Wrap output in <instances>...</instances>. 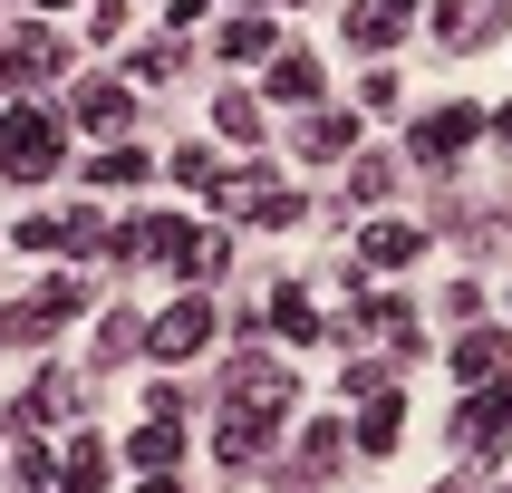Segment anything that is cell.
Here are the masks:
<instances>
[{"label":"cell","instance_id":"277c9868","mask_svg":"<svg viewBox=\"0 0 512 493\" xmlns=\"http://www.w3.org/2000/svg\"><path fill=\"white\" fill-rule=\"evenodd\" d=\"M145 348H155V358H203V348H213V310L184 290V300H174V310L145 329Z\"/></svg>","mask_w":512,"mask_h":493},{"label":"cell","instance_id":"8992f818","mask_svg":"<svg viewBox=\"0 0 512 493\" xmlns=\"http://www.w3.org/2000/svg\"><path fill=\"white\" fill-rule=\"evenodd\" d=\"M232 406H242V416H261V426H281V416H290V377L261 368V358H242V368H232Z\"/></svg>","mask_w":512,"mask_h":493},{"label":"cell","instance_id":"83f0119b","mask_svg":"<svg viewBox=\"0 0 512 493\" xmlns=\"http://www.w3.org/2000/svg\"><path fill=\"white\" fill-rule=\"evenodd\" d=\"M126 348H145V329L126 310H107V319H97V358H126Z\"/></svg>","mask_w":512,"mask_h":493},{"label":"cell","instance_id":"3957f363","mask_svg":"<svg viewBox=\"0 0 512 493\" xmlns=\"http://www.w3.org/2000/svg\"><path fill=\"white\" fill-rule=\"evenodd\" d=\"M484 126H493L484 107H435L426 126H416V145H406V155H416V165H445V155H464V145L484 136Z\"/></svg>","mask_w":512,"mask_h":493},{"label":"cell","instance_id":"ba28073f","mask_svg":"<svg viewBox=\"0 0 512 493\" xmlns=\"http://www.w3.org/2000/svg\"><path fill=\"white\" fill-rule=\"evenodd\" d=\"M493 20H503L493 0H445V10H435V49H484Z\"/></svg>","mask_w":512,"mask_h":493},{"label":"cell","instance_id":"d6a6232c","mask_svg":"<svg viewBox=\"0 0 512 493\" xmlns=\"http://www.w3.org/2000/svg\"><path fill=\"white\" fill-rule=\"evenodd\" d=\"M39 10H68V0H39Z\"/></svg>","mask_w":512,"mask_h":493},{"label":"cell","instance_id":"ffe728a7","mask_svg":"<svg viewBox=\"0 0 512 493\" xmlns=\"http://www.w3.org/2000/svg\"><path fill=\"white\" fill-rule=\"evenodd\" d=\"M271 97L310 107V97H319V58H271Z\"/></svg>","mask_w":512,"mask_h":493},{"label":"cell","instance_id":"5b68a950","mask_svg":"<svg viewBox=\"0 0 512 493\" xmlns=\"http://www.w3.org/2000/svg\"><path fill=\"white\" fill-rule=\"evenodd\" d=\"M455 435H464V445H474V455H484V445H503V435H512V377H484V387L464 397Z\"/></svg>","mask_w":512,"mask_h":493},{"label":"cell","instance_id":"cb8c5ba5","mask_svg":"<svg viewBox=\"0 0 512 493\" xmlns=\"http://www.w3.org/2000/svg\"><path fill=\"white\" fill-rule=\"evenodd\" d=\"M145 174H155V165H145L136 145H107V155L87 165V184H145Z\"/></svg>","mask_w":512,"mask_h":493},{"label":"cell","instance_id":"ac0fdd59","mask_svg":"<svg viewBox=\"0 0 512 493\" xmlns=\"http://www.w3.org/2000/svg\"><path fill=\"white\" fill-rule=\"evenodd\" d=\"M358 252H368L377 271H406V261L426 252V242H416V232H406V223H368V242H358Z\"/></svg>","mask_w":512,"mask_h":493},{"label":"cell","instance_id":"7c38bea8","mask_svg":"<svg viewBox=\"0 0 512 493\" xmlns=\"http://www.w3.org/2000/svg\"><path fill=\"white\" fill-rule=\"evenodd\" d=\"M503 358H512V329H474V339L455 348V368H464V387H484V377H503Z\"/></svg>","mask_w":512,"mask_h":493},{"label":"cell","instance_id":"7402d4cb","mask_svg":"<svg viewBox=\"0 0 512 493\" xmlns=\"http://www.w3.org/2000/svg\"><path fill=\"white\" fill-rule=\"evenodd\" d=\"M29 416H49V426H58V416H78V377H68V368H49L39 387H29Z\"/></svg>","mask_w":512,"mask_h":493},{"label":"cell","instance_id":"1f68e13d","mask_svg":"<svg viewBox=\"0 0 512 493\" xmlns=\"http://www.w3.org/2000/svg\"><path fill=\"white\" fill-rule=\"evenodd\" d=\"M387 10H397V20H406V10H416V0H387Z\"/></svg>","mask_w":512,"mask_h":493},{"label":"cell","instance_id":"30bf717a","mask_svg":"<svg viewBox=\"0 0 512 493\" xmlns=\"http://www.w3.org/2000/svg\"><path fill=\"white\" fill-rule=\"evenodd\" d=\"M397 435H406V397L377 387V397L358 406V445H368V455H397Z\"/></svg>","mask_w":512,"mask_h":493},{"label":"cell","instance_id":"5bb4252c","mask_svg":"<svg viewBox=\"0 0 512 493\" xmlns=\"http://www.w3.org/2000/svg\"><path fill=\"white\" fill-rule=\"evenodd\" d=\"M261 445H271V426H261V416H242V406H232L223 426H213V455H223V464H252Z\"/></svg>","mask_w":512,"mask_h":493},{"label":"cell","instance_id":"8fae6325","mask_svg":"<svg viewBox=\"0 0 512 493\" xmlns=\"http://www.w3.org/2000/svg\"><path fill=\"white\" fill-rule=\"evenodd\" d=\"M126 455H136L145 474H174V455H184V426H174V416H145V426H136V445H126Z\"/></svg>","mask_w":512,"mask_h":493},{"label":"cell","instance_id":"9c48e42d","mask_svg":"<svg viewBox=\"0 0 512 493\" xmlns=\"http://www.w3.org/2000/svg\"><path fill=\"white\" fill-rule=\"evenodd\" d=\"M68 310H78V290H68V281H49L39 300H20V310L0 319V329H10V339H49V329H58Z\"/></svg>","mask_w":512,"mask_h":493},{"label":"cell","instance_id":"6da1fadb","mask_svg":"<svg viewBox=\"0 0 512 493\" xmlns=\"http://www.w3.org/2000/svg\"><path fill=\"white\" fill-rule=\"evenodd\" d=\"M116 252H126V261H174L184 281H213V271H223V232L155 213V223H126V242H116Z\"/></svg>","mask_w":512,"mask_h":493},{"label":"cell","instance_id":"484cf974","mask_svg":"<svg viewBox=\"0 0 512 493\" xmlns=\"http://www.w3.org/2000/svg\"><path fill=\"white\" fill-rule=\"evenodd\" d=\"M223 58H271V20H223Z\"/></svg>","mask_w":512,"mask_h":493},{"label":"cell","instance_id":"603a6c76","mask_svg":"<svg viewBox=\"0 0 512 493\" xmlns=\"http://www.w3.org/2000/svg\"><path fill=\"white\" fill-rule=\"evenodd\" d=\"M213 126H223L232 145H261V97H242V87H232L223 107H213Z\"/></svg>","mask_w":512,"mask_h":493},{"label":"cell","instance_id":"2e32d148","mask_svg":"<svg viewBox=\"0 0 512 493\" xmlns=\"http://www.w3.org/2000/svg\"><path fill=\"white\" fill-rule=\"evenodd\" d=\"M97 474H107V445H97V435H78V445H68V464H58V493H107Z\"/></svg>","mask_w":512,"mask_h":493},{"label":"cell","instance_id":"e0dca14e","mask_svg":"<svg viewBox=\"0 0 512 493\" xmlns=\"http://www.w3.org/2000/svg\"><path fill=\"white\" fill-rule=\"evenodd\" d=\"M10 484H20V493H58V464H49V445H39V435H20V445H10Z\"/></svg>","mask_w":512,"mask_h":493},{"label":"cell","instance_id":"4dcf8cb0","mask_svg":"<svg viewBox=\"0 0 512 493\" xmlns=\"http://www.w3.org/2000/svg\"><path fill=\"white\" fill-rule=\"evenodd\" d=\"M136 493H184V484H174V474H145V484Z\"/></svg>","mask_w":512,"mask_h":493},{"label":"cell","instance_id":"4fadbf2b","mask_svg":"<svg viewBox=\"0 0 512 493\" xmlns=\"http://www.w3.org/2000/svg\"><path fill=\"white\" fill-rule=\"evenodd\" d=\"M300 155H310V165H329V155H358V116H310V126H300Z\"/></svg>","mask_w":512,"mask_h":493},{"label":"cell","instance_id":"44dd1931","mask_svg":"<svg viewBox=\"0 0 512 493\" xmlns=\"http://www.w3.org/2000/svg\"><path fill=\"white\" fill-rule=\"evenodd\" d=\"M271 329H281V339H319V310H310V290H271Z\"/></svg>","mask_w":512,"mask_h":493},{"label":"cell","instance_id":"7a4b0ae2","mask_svg":"<svg viewBox=\"0 0 512 493\" xmlns=\"http://www.w3.org/2000/svg\"><path fill=\"white\" fill-rule=\"evenodd\" d=\"M0 174H20V184L58 174V116L49 107H10L0 116Z\"/></svg>","mask_w":512,"mask_h":493},{"label":"cell","instance_id":"52a82bcc","mask_svg":"<svg viewBox=\"0 0 512 493\" xmlns=\"http://www.w3.org/2000/svg\"><path fill=\"white\" fill-rule=\"evenodd\" d=\"M68 116H78V126H87V136H126V116H136V97H126V87H116V78H87L78 87V97H68Z\"/></svg>","mask_w":512,"mask_h":493},{"label":"cell","instance_id":"4316f807","mask_svg":"<svg viewBox=\"0 0 512 493\" xmlns=\"http://www.w3.org/2000/svg\"><path fill=\"white\" fill-rule=\"evenodd\" d=\"M387 184H397V165H387V155H358V174H348V194H358V203H387Z\"/></svg>","mask_w":512,"mask_h":493},{"label":"cell","instance_id":"f1b7e54d","mask_svg":"<svg viewBox=\"0 0 512 493\" xmlns=\"http://www.w3.org/2000/svg\"><path fill=\"white\" fill-rule=\"evenodd\" d=\"M368 329H387L397 348H416V310H406V300H377V310H368Z\"/></svg>","mask_w":512,"mask_h":493},{"label":"cell","instance_id":"d4e9b609","mask_svg":"<svg viewBox=\"0 0 512 493\" xmlns=\"http://www.w3.org/2000/svg\"><path fill=\"white\" fill-rule=\"evenodd\" d=\"M203 194L223 203V213H261V174H213Z\"/></svg>","mask_w":512,"mask_h":493},{"label":"cell","instance_id":"9a60e30c","mask_svg":"<svg viewBox=\"0 0 512 493\" xmlns=\"http://www.w3.org/2000/svg\"><path fill=\"white\" fill-rule=\"evenodd\" d=\"M49 68H58V39H49V29H29V39L0 49V78H49Z\"/></svg>","mask_w":512,"mask_h":493},{"label":"cell","instance_id":"f546056e","mask_svg":"<svg viewBox=\"0 0 512 493\" xmlns=\"http://www.w3.org/2000/svg\"><path fill=\"white\" fill-rule=\"evenodd\" d=\"M97 242H107L97 213H68V223H58V252H97Z\"/></svg>","mask_w":512,"mask_h":493},{"label":"cell","instance_id":"d6986e66","mask_svg":"<svg viewBox=\"0 0 512 493\" xmlns=\"http://www.w3.org/2000/svg\"><path fill=\"white\" fill-rule=\"evenodd\" d=\"M397 10H387V0H368V10H348V39H358V49H397Z\"/></svg>","mask_w":512,"mask_h":493}]
</instances>
